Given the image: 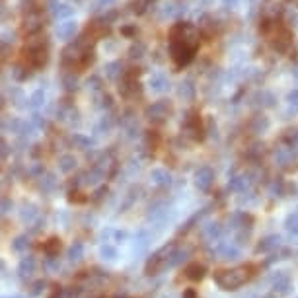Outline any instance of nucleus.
<instances>
[{"label":"nucleus","instance_id":"1","mask_svg":"<svg viewBox=\"0 0 298 298\" xmlns=\"http://www.w3.org/2000/svg\"><path fill=\"white\" fill-rule=\"evenodd\" d=\"M257 267L248 263V265H240L234 269H218L214 271V283L222 289V291H236L242 285H246L253 275H255Z\"/></svg>","mask_w":298,"mask_h":298},{"label":"nucleus","instance_id":"2","mask_svg":"<svg viewBox=\"0 0 298 298\" xmlns=\"http://www.w3.org/2000/svg\"><path fill=\"white\" fill-rule=\"evenodd\" d=\"M49 61V43L45 37H33L27 41L23 49V63H27L31 69H41Z\"/></svg>","mask_w":298,"mask_h":298},{"label":"nucleus","instance_id":"3","mask_svg":"<svg viewBox=\"0 0 298 298\" xmlns=\"http://www.w3.org/2000/svg\"><path fill=\"white\" fill-rule=\"evenodd\" d=\"M176 252V246H166L154 253L146 263V275H158L166 267H172V257Z\"/></svg>","mask_w":298,"mask_h":298},{"label":"nucleus","instance_id":"4","mask_svg":"<svg viewBox=\"0 0 298 298\" xmlns=\"http://www.w3.org/2000/svg\"><path fill=\"white\" fill-rule=\"evenodd\" d=\"M170 39L172 41H182V43H189V45H199V31L193 23H176L170 29Z\"/></svg>","mask_w":298,"mask_h":298},{"label":"nucleus","instance_id":"5","mask_svg":"<svg viewBox=\"0 0 298 298\" xmlns=\"http://www.w3.org/2000/svg\"><path fill=\"white\" fill-rule=\"evenodd\" d=\"M195 51H197V47L189 45V43H182V41H172L170 43V57L176 63V67H180V69L187 67L193 61Z\"/></svg>","mask_w":298,"mask_h":298},{"label":"nucleus","instance_id":"6","mask_svg":"<svg viewBox=\"0 0 298 298\" xmlns=\"http://www.w3.org/2000/svg\"><path fill=\"white\" fill-rule=\"evenodd\" d=\"M271 37V43H273V49L279 51V53H287L291 45H293V31L289 27H285L283 23L279 22L275 27V31L269 35Z\"/></svg>","mask_w":298,"mask_h":298},{"label":"nucleus","instance_id":"7","mask_svg":"<svg viewBox=\"0 0 298 298\" xmlns=\"http://www.w3.org/2000/svg\"><path fill=\"white\" fill-rule=\"evenodd\" d=\"M172 111H174L172 103H170L168 99H160V101H154V103L146 109V117H148L152 123L160 125V123H164V121L172 115Z\"/></svg>","mask_w":298,"mask_h":298},{"label":"nucleus","instance_id":"8","mask_svg":"<svg viewBox=\"0 0 298 298\" xmlns=\"http://www.w3.org/2000/svg\"><path fill=\"white\" fill-rule=\"evenodd\" d=\"M185 133L193 140H203L205 138V127L201 121V115L197 111H191L185 119Z\"/></svg>","mask_w":298,"mask_h":298},{"label":"nucleus","instance_id":"9","mask_svg":"<svg viewBox=\"0 0 298 298\" xmlns=\"http://www.w3.org/2000/svg\"><path fill=\"white\" fill-rule=\"evenodd\" d=\"M271 285H273V291H275L277 295H281V297L289 295V293H291V287H293V283H291V277L287 275L285 271L271 277Z\"/></svg>","mask_w":298,"mask_h":298},{"label":"nucleus","instance_id":"10","mask_svg":"<svg viewBox=\"0 0 298 298\" xmlns=\"http://www.w3.org/2000/svg\"><path fill=\"white\" fill-rule=\"evenodd\" d=\"M212 182H214V174H212L210 168H199L195 172V185H197V189L208 191L212 187Z\"/></svg>","mask_w":298,"mask_h":298},{"label":"nucleus","instance_id":"11","mask_svg":"<svg viewBox=\"0 0 298 298\" xmlns=\"http://www.w3.org/2000/svg\"><path fill=\"white\" fill-rule=\"evenodd\" d=\"M55 33H57V37L59 39H65V41H69L74 37V33H76V22H72V20H61V22L57 23V29H55Z\"/></svg>","mask_w":298,"mask_h":298},{"label":"nucleus","instance_id":"12","mask_svg":"<svg viewBox=\"0 0 298 298\" xmlns=\"http://www.w3.org/2000/svg\"><path fill=\"white\" fill-rule=\"evenodd\" d=\"M205 273H206L205 265H203V263H197V261H195V263H189L184 269V277L189 279V281H203V279H205Z\"/></svg>","mask_w":298,"mask_h":298},{"label":"nucleus","instance_id":"13","mask_svg":"<svg viewBox=\"0 0 298 298\" xmlns=\"http://www.w3.org/2000/svg\"><path fill=\"white\" fill-rule=\"evenodd\" d=\"M109 33V25L103 22H92L86 29V35H90L92 39H101Z\"/></svg>","mask_w":298,"mask_h":298},{"label":"nucleus","instance_id":"14","mask_svg":"<svg viewBox=\"0 0 298 298\" xmlns=\"http://www.w3.org/2000/svg\"><path fill=\"white\" fill-rule=\"evenodd\" d=\"M273 156H275V162L279 164V166H287V164H291L293 158H295L293 146H281V148H277Z\"/></svg>","mask_w":298,"mask_h":298},{"label":"nucleus","instance_id":"15","mask_svg":"<svg viewBox=\"0 0 298 298\" xmlns=\"http://www.w3.org/2000/svg\"><path fill=\"white\" fill-rule=\"evenodd\" d=\"M148 84H150V90L152 92H166L168 88H170V82L166 80V76L164 74H152L150 76V80H148Z\"/></svg>","mask_w":298,"mask_h":298},{"label":"nucleus","instance_id":"16","mask_svg":"<svg viewBox=\"0 0 298 298\" xmlns=\"http://www.w3.org/2000/svg\"><path fill=\"white\" fill-rule=\"evenodd\" d=\"M150 178H152V182H154V184L160 185V187H164V185H170V182H172V176H170L166 170H162V168L152 170Z\"/></svg>","mask_w":298,"mask_h":298},{"label":"nucleus","instance_id":"17","mask_svg":"<svg viewBox=\"0 0 298 298\" xmlns=\"http://www.w3.org/2000/svg\"><path fill=\"white\" fill-rule=\"evenodd\" d=\"M35 271V259L33 257H23L22 261H20V265H18V273L20 277H29L31 273Z\"/></svg>","mask_w":298,"mask_h":298},{"label":"nucleus","instance_id":"18","mask_svg":"<svg viewBox=\"0 0 298 298\" xmlns=\"http://www.w3.org/2000/svg\"><path fill=\"white\" fill-rule=\"evenodd\" d=\"M43 250L49 257H55L59 250H61V238H57V236H53V238H49L45 244H43Z\"/></svg>","mask_w":298,"mask_h":298},{"label":"nucleus","instance_id":"19","mask_svg":"<svg viewBox=\"0 0 298 298\" xmlns=\"http://www.w3.org/2000/svg\"><path fill=\"white\" fill-rule=\"evenodd\" d=\"M218 253L222 255V259H236L240 255V250L234 244H220L218 246Z\"/></svg>","mask_w":298,"mask_h":298},{"label":"nucleus","instance_id":"20","mask_svg":"<svg viewBox=\"0 0 298 298\" xmlns=\"http://www.w3.org/2000/svg\"><path fill=\"white\" fill-rule=\"evenodd\" d=\"M279 248V236H267L265 240H261V244L257 246V252H273Z\"/></svg>","mask_w":298,"mask_h":298},{"label":"nucleus","instance_id":"21","mask_svg":"<svg viewBox=\"0 0 298 298\" xmlns=\"http://www.w3.org/2000/svg\"><path fill=\"white\" fill-rule=\"evenodd\" d=\"M59 168H61V172L69 174V172H72V170L76 168V158H74V156H70V154L61 156V158H59Z\"/></svg>","mask_w":298,"mask_h":298},{"label":"nucleus","instance_id":"22","mask_svg":"<svg viewBox=\"0 0 298 298\" xmlns=\"http://www.w3.org/2000/svg\"><path fill=\"white\" fill-rule=\"evenodd\" d=\"M20 216H22L23 222H27V224H31L35 218H37V210H35V206H23V210L20 212Z\"/></svg>","mask_w":298,"mask_h":298},{"label":"nucleus","instance_id":"23","mask_svg":"<svg viewBox=\"0 0 298 298\" xmlns=\"http://www.w3.org/2000/svg\"><path fill=\"white\" fill-rule=\"evenodd\" d=\"M61 82H63L65 90H74V88H76V76H74V70L65 72L63 78H61Z\"/></svg>","mask_w":298,"mask_h":298},{"label":"nucleus","instance_id":"24","mask_svg":"<svg viewBox=\"0 0 298 298\" xmlns=\"http://www.w3.org/2000/svg\"><path fill=\"white\" fill-rule=\"evenodd\" d=\"M82 255H84V246H82L80 242H76V244L70 248L69 257L72 259V261H78V259H82Z\"/></svg>","mask_w":298,"mask_h":298},{"label":"nucleus","instance_id":"25","mask_svg":"<svg viewBox=\"0 0 298 298\" xmlns=\"http://www.w3.org/2000/svg\"><path fill=\"white\" fill-rule=\"evenodd\" d=\"M72 8L70 6H57V10H55V18H59V20H69L70 16H72Z\"/></svg>","mask_w":298,"mask_h":298},{"label":"nucleus","instance_id":"26","mask_svg":"<svg viewBox=\"0 0 298 298\" xmlns=\"http://www.w3.org/2000/svg\"><path fill=\"white\" fill-rule=\"evenodd\" d=\"M101 257L107 259V261H113L115 257H117V250H115L111 244H105V246H101Z\"/></svg>","mask_w":298,"mask_h":298},{"label":"nucleus","instance_id":"27","mask_svg":"<svg viewBox=\"0 0 298 298\" xmlns=\"http://www.w3.org/2000/svg\"><path fill=\"white\" fill-rule=\"evenodd\" d=\"M287 228L291 230L293 234H298V208L293 214H289V218H287Z\"/></svg>","mask_w":298,"mask_h":298},{"label":"nucleus","instance_id":"28","mask_svg":"<svg viewBox=\"0 0 298 298\" xmlns=\"http://www.w3.org/2000/svg\"><path fill=\"white\" fill-rule=\"evenodd\" d=\"M117 69H121V65H119V63H109V65L105 67V74H107L111 80H115V78H119V76H121V70H117Z\"/></svg>","mask_w":298,"mask_h":298},{"label":"nucleus","instance_id":"29","mask_svg":"<svg viewBox=\"0 0 298 298\" xmlns=\"http://www.w3.org/2000/svg\"><path fill=\"white\" fill-rule=\"evenodd\" d=\"M55 185H57L55 176L47 174L45 178H41V189H43V191H53V189H55Z\"/></svg>","mask_w":298,"mask_h":298},{"label":"nucleus","instance_id":"30","mask_svg":"<svg viewBox=\"0 0 298 298\" xmlns=\"http://www.w3.org/2000/svg\"><path fill=\"white\" fill-rule=\"evenodd\" d=\"M218 234H220V228H218V224H208L205 228V236L208 240H214V238H218Z\"/></svg>","mask_w":298,"mask_h":298},{"label":"nucleus","instance_id":"31","mask_svg":"<svg viewBox=\"0 0 298 298\" xmlns=\"http://www.w3.org/2000/svg\"><path fill=\"white\" fill-rule=\"evenodd\" d=\"M29 101H31V105H33V107H39L41 103H45V96H43L41 90H37V92L29 98Z\"/></svg>","mask_w":298,"mask_h":298},{"label":"nucleus","instance_id":"32","mask_svg":"<svg viewBox=\"0 0 298 298\" xmlns=\"http://www.w3.org/2000/svg\"><path fill=\"white\" fill-rule=\"evenodd\" d=\"M12 246H14V250H16V252H23V250L27 248V238H25V236H20V238H16Z\"/></svg>","mask_w":298,"mask_h":298},{"label":"nucleus","instance_id":"33","mask_svg":"<svg viewBox=\"0 0 298 298\" xmlns=\"http://www.w3.org/2000/svg\"><path fill=\"white\" fill-rule=\"evenodd\" d=\"M80 195H82V193H80V191H72V193H70V203H86V201H88V199H86V197H80Z\"/></svg>","mask_w":298,"mask_h":298},{"label":"nucleus","instance_id":"34","mask_svg":"<svg viewBox=\"0 0 298 298\" xmlns=\"http://www.w3.org/2000/svg\"><path fill=\"white\" fill-rule=\"evenodd\" d=\"M113 0H99V4H105V6H109Z\"/></svg>","mask_w":298,"mask_h":298},{"label":"nucleus","instance_id":"35","mask_svg":"<svg viewBox=\"0 0 298 298\" xmlns=\"http://www.w3.org/2000/svg\"><path fill=\"white\" fill-rule=\"evenodd\" d=\"M236 0H224V4H234Z\"/></svg>","mask_w":298,"mask_h":298},{"label":"nucleus","instance_id":"36","mask_svg":"<svg viewBox=\"0 0 298 298\" xmlns=\"http://www.w3.org/2000/svg\"><path fill=\"white\" fill-rule=\"evenodd\" d=\"M105 298H121V297H105Z\"/></svg>","mask_w":298,"mask_h":298},{"label":"nucleus","instance_id":"37","mask_svg":"<svg viewBox=\"0 0 298 298\" xmlns=\"http://www.w3.org/2000/svg\"><path fill=\"white\" fill-rule=\"evenodd\" d=\"M6 298H20V297H6Z\"/></svg>","mask_w":298,"mask_h":298}]
</instances>
